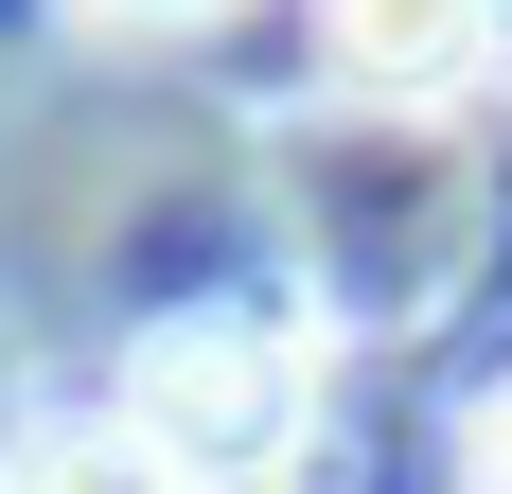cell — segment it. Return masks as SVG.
<instances>
[{"label": "cell", "mask_w": 512, "mask_h": 494, "mask_svg": "<svg viewBox=\"0 0 512 494\" xmlns=\"http://www.w3.org/2000/svg\"><path fill=\"white\" fill-rule=\"evenodd\" d=\"M477 53H512V0H477Z\"/></svg>", "instance_id": "8992f818"}, {"label": "cell", "mask_w": 512, "mask_h": 494, "mask_svg": "<svg viewBox=\"0 0 512 494\" xmlns=\"http://www.w3.org/2000/svg\"><path fill=\"white\" fill-rule=\"evenodd\" d=\"M18 494H177V477H159L142 442H36V459H18Z\"/></svg>", "instance_id": "3957f363"}, {"label": "cell", "mask_w": 512, "mask_h": 494, "mask_svg": "<svg viewBox=\"0 0 512 494\" xmlns=\"http://www.w3.org/2000/svg\"><path fill=\"white\" fill-rule=\"evenodd\" d=\"M477 494H512V389L477 406Z\"/></svg>", "instance_id": "277c9868"}, {"label": "cell", "mask_w": 512, "mask_h": 494, "mask_svg": "<svg viewBox=\"0 0 512 494\" xmlns=\"http://www.w3.org/2000/svg\"><path fill=\"white\" fill-rule=\"evenodd\" d=\"M301 424H318L301 336H265V318H159V336L124 353V442H142L177 494L283 477V459H301Z\"/></svg>", "instance_id": "6da1fadb"}, {"label": "cell", "mask_w": 512, "mask_h": 494, "mask_svg": "<svg viewBox=\"0 0 512 494\" xmlns=\"http://www.w3.org/2000/svg\"><path fill=\"white\" fill-rule=\"evenodd\" d=\"M89 18H142V36H177V18H230V0H89Z\"/></svg>", "instance_id": "5b68a950"}, {"label": "cell", "mask_w": 512, "mask_h": 494, "mask_svg": "<svg viewBox=\"0 0 512 494\" xmlns=\"http://www.w3.org/2000/svg\"><path fill=\"white\" fill-rule=\"evenodd\" d=\"M354 89H460L477 71V0H318Z\"/></svg>", "instance_id": "7a4b0ae2"}]
</instances>
